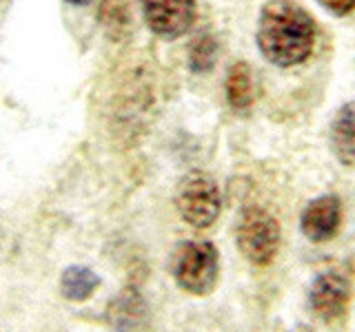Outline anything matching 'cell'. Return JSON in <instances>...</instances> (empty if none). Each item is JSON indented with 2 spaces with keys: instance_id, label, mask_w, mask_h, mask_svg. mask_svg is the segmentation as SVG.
<instances>
[{
  "instance_id": "6",
  "label": "cell",
  "mask_w": 355,
  "mask_h": 332,
  "mask_svg": "<svg viewBox=\"0 0 355 332\" xmlns=\"http://www.w3.org/2000/svg\"><path fill=\"white\" fill-rule=\"evenodd\" d=\"M147 27L158 38L175 40L196 22V0H140Z\"/></svg>"
},
{
  "instance_id": "7",
  "label": "cell",
  "mask_w": 355,
  "mask_h": 332,
  "mask_svg": "<svg viewBox=\"0 0 355 332\" xmlns=\"http://www.w3.org/2000/svg\"><path fill=\"white\" fill-rule=\"evenodd\" d=\"M344 208L342 199L333 193H324L313 197L304 206L302 215H300V230L302 235L313 243L331 241L342 228Z\"/></svg>"
},
{
  "instance_id": "4",
  "label": "cell",
  "mask_w": 355,
  "mask_h": 332,
  "mask_svg": "<svg viewBox=\"0 0 355 332\" xmlns=\"http://www.w3.org/2000/svg\"><path fill=\"white\" fill-rule=\"evenodd\" d=\"M353 297V268L349 264L320 273L309 288V308L322 324L338 326L344 321Z\"/></svg>"
},
{
  "instance_id": "1",
  "label": "cell",
  "mask_w": 355,
  "mask_h": 332,
  "mask_svg": "<svg viewBox=\"0 0 355 332\" xmlns=\"http://www.w3.org/2000/svg\"><path fill=\"white\" fill-rule=\"evenodd\" d=\"M315 20L295 0H269L258 16L255 42L264 55L280 69L297 66L315 49Z\"/></svg>"
},
{
  "instance_id": "5",
  "label": "cell",
  "mask_w": 355,
  "mask_h": 332,
  "mask_svg": "<svg viewBox=\"0 0 355 332\" xmlns=\"http://www.w3.org/2000/svg\"><path fill=\"white\" fill-rule=\"evenodd\" d=\"M175 208L184 224L205 230L218 221L222 213V193L214 177L205 173H189L175 191Z\"/></svg>"
},
{
  "instance_id": "12",
  "label": "cell",
  "mask_w": 355,
  "mask_h": 332,
  "mask_svg": "<svg viewBox=\"0 0 355 332\" xmlns=\"http://www.w3.org/2000/svg\"><path fill=\"white\" fill-rule=\"evenodd\" d=\"M218 60V40L211 33H200L189 44V66L193 73H207Z\"/></svg>"
},
{
  "instance_id": "13",
  "label": "cell",
  "mask_w": 355,
  "mask_h": 332,
  "mask_svg": "<svg viewBox=\"0 0 355 332\" xmlns=\"http://www.w3.org/2000/svg\"><path fill=\"white\" fill-rule=\"evenodd\" d=\"M318 3L324 7L329 14L333 16H349L355 9V0H318Z\"/></svg>"
},
{
  "instance_id": "2",
  "label": "cell",
  "mask_w": 355,
  "mask_h": 332,
  "mask_svg": "<svg viewBox=\"0 0 355 332\" xmlns=\"http://www.w3.org/2000/svg\"><path fill=\"white\" fill-rule=\"evenodd\" d=\"M233 235H236V246L240 255L249 264L258 266V268L271 266L277 257V252H280V243H282L280 221L275 219L271 210H266L262 206L255 204L244 206L238 213Z\"/></svg>"
},
{
  "instance_id": "3",
  "label": "cell",
  "mask_w": 355,
  "mask_h": 332,
  "mask_svg": "<svg viewBox=\"0 0 355 332\" xmlns=\"http://www.w3.org/2000/svg\"><path fill=\"white\" fill-rule=\"evenodd\" d=\"M171 275L184 293L207 297L220 282V252L214 241L191 239L175 248L171 259Z\"/></svg>"
},
{
  "instance_id": "15",
  "label": "cell",
  "mask_w": 355,
  "mask_h": 332,
  "mask_svg": "<svg viewBox=\"0 0 355 332\" xmlns=\"http://www.w3.org/2000/svg\"><path fill=\"white\" fill-rule=\"evenodd\" d=\"M291 332H315V330H311V328H295V330H291Z\"/></svg>"
},
{
  "instance_id": "10",
  "label": "cell",
  "mask_w": 355,
  "mask_h": 332,
  "mask_svg": "<svg viewBox=\"0 0 355 332\" xmlns=\"http://www.w3.org/2000/svg\"><path fill=\"white\" fill-rule=\"evenodd\" d=\"M225 93L229 107L236 113H249L253 107V71L249 62L238 60L229 66L227 80H225Z\"/></svg>"
},
{
  "instance_id": "11",
  "label": "cell",
  "mask_w": 355,
  "mask_h": 332,
  "mask_svg": "<svg viewBox=\"0 0 355 332\" xmlns=\"http://www.w3.org/2000/svg\"><path fill=\"white\" fill-rule=\"evenodd\" d=\"M100 288V275L89 266H69L60 275V295L71 304H83L92 299Z\"/></svg>"
},
{
  "instance_id": "9",
  "label": "cell",
  "mask_w": 355,
  "mask_h": 332,
  "mask_svg": "<svg viewBox=\"0 0 355 332\" xmlns=\"http://www.w3.org/2000/svg\"><path fill=\"white\" fill-rule=\"evenodd\" d=\"M331 151L336 160L351 169L355 166V100L338 109L329 131Z\"/></svg>"
},
{
  "instance_id": "14",
  "label": "cell",
  "mask_w": 355,
  "mask_h": 332,
  "mask_svg": "<svg viewBox=\"0 0 355 332\" xmlns=\"http://www.w3.org/2000/svg\"><path fill=\"white\" fill-rule=\"evenodd\" d=\"M64 3H69V5H76V7H87V5H92L94 0H64Z\"/></svg>"
},
{
  "instance_id": "8",
  "label": "cell",
  "mask_w": 355,
  "mask_h": 332,
  "mask_svg": "<svg viewBox=\"0 0 355 332\" xmlns=\"http://www.w3.org/2000/svg\"><path fill=\"white\" fill-rule=\"evenodd\" d=\"M107 324L116 332H142L149 326V306L136 288H125L111 299Z\"/></svg>"
}]
</instances>
